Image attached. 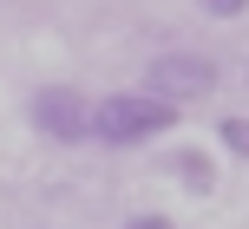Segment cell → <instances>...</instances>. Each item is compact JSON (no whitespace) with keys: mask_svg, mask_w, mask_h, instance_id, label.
I'll use <instances>...</instances> for the list:
<instances>
[{"mask_svg":"<svg viewBox=\"0 0 249 229\" xmlns=\"http://www.w3.org/2000/svg\"><path fill=\"white\" fill-rule=\"evenodd\" d=\"M164 131H177V105L151 98V92H105L86 118V138L105 144V151H138Z\"/></svg>","mask_w":249,"mask_h":229,"instance_id":"obj_1","label":"cell"},{"mask_svg":"<svg viewBox=\"0 0 249 229\" xmlns=\"http://www.w3.org/2000/svg\"><path fill=\"white\" fill-rule=\"evenodd\" d=\"M216 59H203V52H158V59L144 65V92L151 98H164V105H197V98H210L216 92Z\"/></svg>","mask_w":249,"mask_h":229,"instance_id":"obj_2","label":"cell"},{"mask_svg":"<svg viewBox=\"0 0 249 229\" xmlns=\"http://www.w3.org/2000/svg\"><path fill=\"white\" fill-rule=\"evenodd\" d=\"M26 118H33V131H39V138H53V144H86L92 105L79 98L72 85H39L33 98H26Z\"/></svg>","mask_w":249,"mask_h":229,"instance_id":"obj_3","label":"cell"},{"mask_svg":"<svg viewBox=\"0 0 249 229\" xmlns=\"http://www.w3.org/2000/svg\"><path fill=\"white\" fill-rule=\"evenodd\" d=\"M171 170L190 183V190H210V157H203V151H177V164H171Z\"/></svg>","mask_w":249,"mask_h":229,"instance_id":"obj_4","label":"cell"},{"mask_svg":"<svg viewBox=\"0 0 249 229\" xmlns=\"http://www.w3.org/2000/svg\"><path fill=\"white\" fill-rule=\"evenodd\" d=\"M216 144H223L230 157H249V118H223V125H216Z\"/></svg>","mask_w":249,"mask_h":229,"instance_id":"obj_5","label":"cell"},{"mask_svg":"<svg viewBox=\"0 0 249 229\" xmlns=\"http://www.w3.org/2000/svg\"><path fill=\"white\" fill-rule=\"evenodd\" d=\"M203 13L210 20H236V13H249V0H203Z\"/></svg>","mask_w":249,"mask_h":229,"instance_id":"obj_6","label":"cell"},{"mask_svg":"<svg viewBox=\"0 0 249 229\" xmlns=\"http://www.w3.org/2000/svg\"><path fill=\"white\" fill-rule=\"evenodd\" d=\"M124 229H177V223H171V216H131Z\"/></svg>","mask_w":249,"mask_h":229,"instance_id":"obj_7","label":"cell"}]
</instances>
